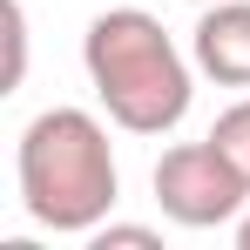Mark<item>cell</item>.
Returning a JSON list of instances; mask_svg holds the SVG:
<instances>
[{
	"instance_id": "6da1fadb",
	"label": "cell",
	"mask_w": 250,
	"mask_h": 250,
	"mask_svg": "<svg viewBox=\"0 0 250 250\" xmlns=\"http://www.w3.org/2000/svg\"><path fill=\"white\" fill-rule=\"evenodd\" d=\"M82 68L108 122L128 135H169L189 115L196 61L169 41V27L142 7H108L82 34Z\"/></svg>"
},
{
	"instance_id": "7a4b0ae2",
	"label": "cell",
	"mask_w": 250,
	"mask_h": 250,
	"mask_svg": "<svg viewBox=\"0 0 250 250\" xmlns=\"http://www.w3.org/2000/svg\"><path fill=\"white\" fill-rule=\"evenodd\" d=\"M14 176H21V209L54 237H95L122 196L108 128L88 108H41L21 128Z\"/></svg>"
},
{
	"instance_id": "3957f363",
	"label": "cell",
	"mask_w": 250,
	"mask_h": 250,
	"mask_svg": "<svg viewBox=\"0 0 250 250\" xmlns=\"http://www.w3.org/2000/svg\"><path fill=\"white\" fill-rule=\"evenodd\" d=\"M156 203L183 230H223V223H237L250 209V183H244V169L203 135V142L163 149V163H156Z\"/></svg>"
},
{
	"instance_id": "277c9868",
	"label": "cell",
	"mask_w": 250,
	"mask_h": 250,
	"mask_svg": "<svg viewBox=\"0 0 250 250\" xmlns=\"http://www.w3.org/2000/svg\"><path fill=\"white\" fill-rule=\"evenodd\" d=\"M189 61L216 88H250V0H209L189 34Z\"/></svg>"
},
{
	"instance_id": "5b68a950",
	"label": "cell",
	"mask_w": 250,
	"mask_h": 250,
	"mask_svg": "<svg viewBox=\"0 0 250 250\" xmlns=\"http://www.w3.org/2000/svg\"><path fill=\"white\" fill-rule=\"evenodd\" d=\"M209 142H216L230 163L244 169V183H250V95H244V102H230V108L209 122Z\"/></svg>"
},
{
	"instance_id": "8992f818",
	"label": "cell",
	"mask_w": 250,
	"mask_h": 250,
	"mask_svg": "<svg viewBox=\"0 0 250 250\" xmlns=\"http://www.w3.org/2000/svg\"><path fill=\"white\" fill-rule=\"evenodd\" d=\"M88 244H95V250H156L163 237H156V230H142V223H102Z\"/></svg>"
},
{
	"instance_id": "52a82bcc",
	"label": "cell",
	"mask_w": 250,
	"mask_h": 250,
	"mask_svg": "<svg viewBox=\"0 0 250 250\" xmlns=\"http://www.w3.org/2000/svg\"><path fill=\"white\" fill-rule=\"evenodd\" d=\"M7 47H14V68H7V95L21 88V75H27V7L21 0H7Z\"/></svg>"
},
{
	"instance_id": "ba28073f",
	"label": "cell",
	"mask_w": 250,
	"mask_h": 250,
	"mask_svg": "<svg viewBox=\"0 0 250 250\" xmlns=\"http://www.w3.org/2000/svg\"><path fill=\"white\" fill-rule=\"evenodd\" d=\"M230 230H237V250H250V209L237 216V223H230Z\"/></svg>"
},
{
	"instance_id": "9c48e42d",
	"label": "cell",
	"mask_w": 250,
	"mask_h": 250,
	"mask_svg": "<svg viewBox=\"0 0 250 250\" xmlns=\"http://www.w3.org/2000/svg\"><path fill=\"white\" fill-rule=\"evenodd\" d=\"M189 7H209V0H189Z\"/></svg>"
}]
</instances>
